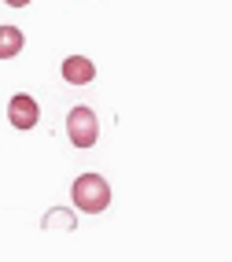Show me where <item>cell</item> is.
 I'll list each match as a JSON object with an SVG mask.
<instances>
[{"label":"cell","mask_w":232,"mask_h":262,"mask_svg":"<svg viewBox=\"0 0 232 262\" xmlns=\"http://www.w3.org/2000/svg\"><path fill=\"white\" fill-rule=\"evenodd\" d=\"M70 200L81 214H103L111 207V185L103 173H78L70 185Z\"/></svg>","instance_id":"1"},{"label":"cell","mask_w":232,"mask_h":262,"mask_svg":"<svg viewBox=\"0 0 232 262\" xmlns=\"http://www.w3.org/2000/svg\"><path fill=\"white\" fill-rule=\"evenodd\" d=\"M66 137L74 148H96L100 141V118L88 103H74L66 111Z\"/></svg>","instance_id":"2"},{"label":"cell","mask_w":232,"mask_h":262,"mask_svg":"<svg viewBox=\"0 0 232 262\" xmlns=\"http://www.w3.org/2000/svg\"><path fill=\"white\" fill-rule=\"evenodd\" d=\"M8 122H11L15 129L30 133V129L41 122V103L33 100L30 93H15V96H11V103H8Z\"/></svg>","instance_id":"3"},{"label":"cell","mask_w":232,"mask_h":262,"mask_svg":"<svg viewBox=\"0 0 232 262\" xmlns=\"http://www.w3.org/2000/svg\"><path fill=\"white\" fill-rule=\"evenodd\" d=\"M59 74H63L66 85H88L96 78V63L88 56H66L63 67H59Z\"/></svg>","instance_id":"4"},{"label":"cell","mask_w":232,"mask_h":262,"mask_svg":"<svg viewBox=\"0 0 232 262\" xmlns=\"http://www.w3.org/2000/svg\"><path fill=\"white\" fill-rule=\"evenodd\" d=\"M22 48H26V37H22V30L4 23V26H0V59H15Z\"/></svg>","instance_id":"5"},{"label":"cell","mask_w":232,"mask_h":262,"mask_svg":"<svg viewBox=\"0 0 232 262\" xmlns=\"http://www.w3.org/2000/svg\"><path fill=\"white\" fill-rule=\"evenodd\" d=\"M44 229H63V233H70V229H74V214H70V211H48V214H44Z\"/></svg>","instance_id":"6"},{"label":"cell","mask_w":232,"mask_h":262,"mask_svg":"<svg viewBox=\"0 0 232 262\" xmlns=\"http://www.w3.org/2000/svg\"><path fill=\"white\" fill-rule=\"evenodd\" d=\"M4 4H8V8H26L30 0H4Z\"/></svg>","instance_id":"7"}]
</instances>
